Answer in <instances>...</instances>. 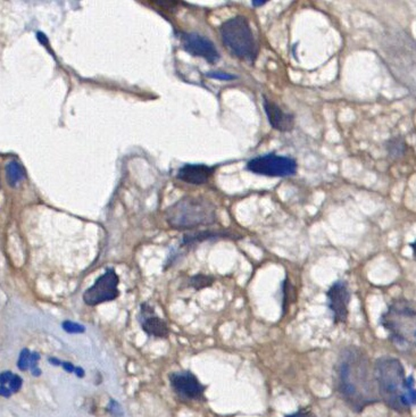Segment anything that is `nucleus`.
<instances>
[{
    "label": "nucleus",
    "instance_id": "1",
    "mask_svg": "<svg viewBox=\"0 0 416 417\" xmlns=\"http://www.w3.org/2000/svg\"><path fill=\"white\" fill-rule=\"evenodd\" d=\"M336 386L341 399L355 413L381 402L374 366L364 350L358 347H346L340 351L336 364Z\"/></svg>",
    "mask_w": 416,
    "mask_h": 417
},
{
    "label": "nucleus",
    "instance_id": "2",
    "mask_svg": "<svg viewBox=\"0 0 416 417\" xmlns=\"http://www.w3.org/2000/svg\"><path fill=\"white\" fill-rule=\"evenodd\" d=\"M374 375L381 402L394 411H406L416 405L415 380L406 377L401 361L383 356L376 361Z\"/></svg>",
    "mask_w": 416,
    "mask_h": 417
},
{
    "label": "nucleus",
    "instance_id": "3",
    "mask_svg": "<svg viewBox=\"0 0 416 417\" xmlns=\"http://www.w3.org/2000/svg\"><path fill=\"white\" fill-rule=\"evenodd\" d=\"M380 323L397 346L416 348V301L398 298L387 307Z\"/></svg>",
    "mask_w": 416,
    "mask_h": 417
},
{
    "label": "nucleus",
    "instance_id": "4",
    "mask_svg": "<svg viewBox=\"0 0 416 417\" xmlns=\"http://www.w3.org/2000/svg\"><path fill=\"white\" fill-rule=\"evenodd\" d=\"M165 218L173 229L191 230L214 224L216 222V208L214 204L205 198L187 197L169 207Z\"/></svg>",
    "mask_w": 416,
    "mask_h": 417
},
{
    "label": "nucleus",
    "instance_id": "5",
    "mask_svg": "<svg viewBox=\"0 0 416 417\" xmlns=\"http://www.w3.org/2000/svg\"><path fill=\"white\" fill-rule=\"evenodd\" d=\"M221 39L233 56L242 61H256L258 55V43L251 24L244 16H236L221 25Z\"/></svg>",
    "mask_w": 416,
    "mask_h": 417
},
{
    "label": "nucleus",
    "instance_id": "6",
    "mask_svg": "<svg viewBox=\"0 0 416 417\" xmlns=\"http://www.w3.org/2000/svg\"><path fill=\"white\" fill-rule=\"evenodd\" d=\"M248 171L264 176H291L297 172L296 160L278 155H265L256 157L247 163Z\"/></svg>",
    "mask_w": 416,
    "mask_h": 417
},
{
    "label": "nucleus",
    "instance_id": "7",
    "mask_svg": "<svg viewBox=\"0 0 416 417\" xmlns=\"http://www.w3.org/2000/svg\"><path fill=\"white\" fill-rule=\"evenodd\" d=\"M119 279L113 268H107L96 282L83 294V301L89 306H97L106 301H112L119 296Z\"/></svg>",
    "mask_w": 416,
    "mask_h": 417
},
{
    "label": "nucleus",
    "instance_id": "8",
    "mask_svg": "<svg viewBox=\"0 0 416 417\" xmlns=\"http://www.w3.org/2000/svg\"><path fill=\"white\" fill-rule=\"evenodd\" d=\"M327 297L334 324L346 323L349 314L348 305L350 303V290L346 281L339 280L331 285L327 290Z\"/></svg>",
    "mask_w": 416,
    "mask_h": 417
},
{
    "label": "nucleus",
    "instance_id": "9",
    "mask_svg": "<svg viewBox=\"0 0 416 417\" xmlns=\"http://www.w3.org/2000/svg\"><path fill=\"white\" fill-rule=\"evenodd\" d=\"M181 41L184 50L189 52L190 55L202 57L211 64H215L220 59V54L214 43L204 36L198 33H184L181 38Z\"/></svg>",
    "mask_w": 416,
    "mask_h": 417
},
{
    "label": "nucleus",
    "instance_id": "10",
    "mask_svg": "<svg viewBox=\"0 0 416 417\" xmlns=\"http://www.w3.org/2000/svg\"><path fill=\"white\" fill-rule=\"evenodd\" d=\"M170 384L179 396L186 399H200L206 387L190 372H175L170 374Z\"/></svg>",
    "mask_w": 416,
    "mask_h": 417
},
{
    "label": "nucleus",
    "instance_id": "11",
    "mask_svg": "<svg viewBox=\"0 0 416 417\" xmlns=\"http://www.w3.org/2000/svg\"><path fill=\"white\" fill-rule=\"evenodd\" d=\"M264 109L273 129L280 132H290L294 130L295 117L292 114L283 111L278 104L267 98L264 99Z\"/></svg>",
    "mask_w": 416,
    "mask_h": 417
},
{
    "label": "nucleus",
    "instance_id": "12",
    "mask_svg": "<svg viewBox=\"0 0 416 417\" xmlns=\"http://www.w3.org/2000/svg\"><path fill=\"white\" fill-rule=\"evenodd\" d=\"M213 173L214 169L209 166L202 165V164H187L179 169L178 179L186 183L199 185V184L207 183Z\"/></svg>",
    "mask_w": 416,
    "mask_h": 417
},
{
    "label": "nucleus",
    "instance_id": "13",
    "mask_svg": "<svg viewBox=\"0 0 416 417\" xmlns=\"http://www.w3.org/2000/svg\"><path fill=\"white\" fill-rule=\"evenodd\" d=\"M141 326L147 335L156 338L169 337L170 328L165 321L159 319L158 316H155L154 314L148 317H144V321L141 323Z\"/></svg>",
    "mask_w": 416,
    "mask_h": 417
},
{
    "label": "nucleus",
    "instance_id": "14",
    "mask_svg": "<svg viewBox=\"0 0 416 417\" xmlns=\"http://www.w3.org/2000/svg\"><path fill=\"white\" fill-rule=\"evenodd\" d=\"M23 380L12 372H3L0 375V393L5 398H10L13 393H19Z\"/></svg>",
    "mask_w": 416,
    "mask_h": 417
},
{
    "label": "nucleus",
    "instance_id": "15",
    "mask_svg": "<svg viewBox=\"0 0 416 417\" xmlns=\"http://www.w3.org/2000/svg\"><path fill=\"white\" fill-rule=\"evenodd\" d=\"M6 176L10 187H17L25 178L23 166L17 160H10L6 166Z\"/></svg>",
    "mask_w": 416,
    "mask_h": 417
},
{
    "label": "nucleus",
    "instance_id": "16",
    "mask_svg": "<svg viewBox=\"0 0 416 417\" xmlns=\"http://www.w3.org/2000/svg\"><path fill=\"white\" fill-rule=\"evenodd\" d=\"M387 151H388L389 156L397 160L401 158L406 151V144L401 138H394L387 144Z\"/></svg>",
    "mask_w": 416,
    "mask_h": 417
},
{
    "label": "nucleus",
    "instance_id": "17",
    "mask_svg": "<svg viewBox=\"0 0 416 417\" xmlns=\"http://www.w3.org/2000/svg\"><path fill=\"white\" fill-rule=\"evenodd\" d=\"M213 283H214V279L211 276L195 275L189 280V285L197 290L211 287Z\"/></svg>",
    "mask_w": 416,
    "mask_h": 417
},
{
    "label": "nucleus",
    "instance_id": "18",
    "mask_svg": "<svg viewBox=\"0 0 416 417\" xmlns=\"http://www.w3.org/2000/svg\"><path fill=\"white\" fill-rule=\"evenodd\" d=\"M31 356H32V354L30 353V350L28 348L22 350L21 354H20L19 361H17V367L21 371H28V370H30Z\"/></svg>",
    "mask_w": 416,
    "mask_h": 417
},
{
    "label": "nucleus",
    "instance_id": "19",
    "mask_svg": "<svg viewBox=\"0 0 416 417\" xmlns=\"http://www.w3.org/2000/svg\"><path fill=\"white\" fill-rule=\"evenodd\" d=\"M63 328H64L65 331L68 332V333H83V332L86 331V328L82 326V324H79V323L75 322H70V321H65L61 324Z\"/></svg>",
    "mask_w": 416,
    "mask_h": 417
},
{
    "label": "nucleus",
    "instance_id": "20",
    "mask_svg": "<svg viewBox=\"0 0 416 417\" xmlns=\"http://www.w3.org/2000/svg\"><path fill=\"white\" fill-rule=\"evenodd\" d=\"M39 361V354L32 353V356H31L30 370L31 374L34 375V377H40V375H41V370H40L39 366H38Z\"/></svg>",
    "mask_w": 416,
    "mask_h": 417
},
{
    "label": "nucleus",
    "instance_id": "21",
    "mask_svg": "<svg viewBox=\"0 0 416 417\" xmlns=\"http://www.w3.org/2000/svg\"><path fill=\"white\" fill-rule=\"evenodd\" d=\"M207 77H213V79H218V80H233L235 75L232 74L225 73V72H211L207 74Z\"/></svg>",
    "mask_w": 416,
    "mask_h": 417
},
{
    "label": "nucleus",
    "instance_id": "22",
    "mask_svg": "<svg viewBox=\"0 0 416 417\" xmlns=\"http://www.w3.org/2000/svg\"><path fill=\"white\" fill-rule=\"evenodd\" d=\"M108 411L114 415V416H122V408L119 406V402L115 400H110V405H108Z\"/></svg>",
    "mask_w": 416,
    "mask_h": 417
},
{
    "label": "nucleus",
    "instance_id": "23",
    "mask_svg": "<svg viewBox=\"0 0 416 417\" xmlns=\"http://www.w3.org/2000/svg\"><path fill=\"white\" fill-rule=\"evenodd\" d=\"M285 417H316L315 415L311 413V411H307V409H300L298 411L297 413H294V414L288 415Z\"/></svg>",
    "mask_w": 416,
    "mask_h": 417
},
{
    "label": "nucleus",
    "instance_id": "24",
    "mask_svg": "<svg viewBox=\"0 0 416 417\" xmlns=\"http://www.w3.org/2000/svg\"><path fill=\"white\" fill-rule=\"evenodd\" d=\"M61 366H63L65 371L68 372V373H75V368L77 367H75L73 364H70V363L68 362H63Z\"/></svg>",
    "mask_w": 416,
    "mask_h": 417
},
{
    "label": "nucleus",
    "instance_id": "25",
    "mask_svg": "<svg viewBox=\"0 0 416 417\" xmlns=\"http://www.w3.org/2000/svg\"><path fill=\"white\" fill-rule=\"evenodd\" d=\"M50 363L55 366H61V364H63V362H61L59 359L55 358V357H50Z\"/></svg>",
    "mask_w": 416,
    "mask_h": 417
},
{
    "label": "nucleus",
    "instance_id": "26",
    "mask_svg": "<svg viewBox=\"0 0 416 417\" xmlns=\"http://www.w3.org/2000/svg\"><path fill=\"white\" fill-rule=\"evenodd\" d=\"M75 374L77 375L79 377H84V371H83L82 367H77L75 368Z\"/></svg>",
    "mask_w": 416,
    "mask_h": 417
},
{
    "label": "nucleus",
    "instance_id": "27",
    "mask_svg": "<svg viewBox=\"0 0 416 417\" xmlns=\"http://www.w3.org/2000/svg\"><path fill=\"white\" fill-rule=\"evenodd\" d=\"M410 248H412V250H413V256L416 261V240L413 243H410Z\"/></svg>",
    "mask_w": 416,
    "mask_h": 417
},
{
    "label": "nucleus",
    "instance_id": "28",
    "mask_svg": "<svg viewBox=\"0 0 416 417\" xmlns=\"http://www.w3.org/2000/svg\"><path fill=\"white\" fill-rule=\"evenodd\" d=\"M265 3H267V1H253V5H254V6H262V5H265Z\"/></svg>",
    "mask_w": 416,
    "mask_h": 417
}]
</instances>
